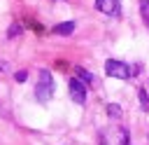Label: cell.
<instances>
[{"label": "cell", "instance_id": "obj_10", "mask_svg": "<svg viewBox=\"0 0 149 145\" xmlns=\"http://www.w3.org/2000/svg\"><path fill=\"white\" fill-rule=\"evenodd\" d=\"M19 33H21V26H12V28L7 30V35H9V37H16Z\"/></svg>", "mask_w": 149, "mask_h": 145}, {"label": "cell", "instance_id": "obj_2", "mask_svg": "<svg viewBox=\"0 0 149 145\" xmlns=\"http://www.w3.org/2000/svg\"><path fill=\"white\" fill-rule=\"evenodd\" d=\"M105 72L109 77H116V80H128L133 75V68H128V63L123 61H116V58H109L105 63Z\"/></svg>", "mask_w": 149, "mask_h": 145}, {"label": "cell", "instance_id": "obj_13", "mask_svg": "<svg viewBox=\"0 0 149 145\" xmlns=\"http://www.w3.org/2000/svg\"><path fill=\"white\" fill-rule=\"evenodd\" d=\"M0 70H5V63H2V61H0Z\"/></svg>", "mask_w": 149, "mask_h": 145}, {"label": "cell", "instance_id": "obj_12", "mask_svg": "<svg viewBox=\"0 0 149 145\" xmlns=\"http://www.w3.org/2000/svg\"><path fill=\"white\" fill-rule=\"evenodd\" d=\"M121 145H130V143H128V136H126V131H123V138H121Z\"/></svg>", "mask_w": 149, "mask_h": 145}, {"label": "cell", "instance_id": "obj_3", "mask_svg": "<svg viewBox=\"0 0 149 145\" xmlns=\"http://www.w3.org/2000/svg\"><path fill=\"white\" fill-rule=\"evenodd\" d=\"M70 96H72V101L79 103V105L86 103V87H84L81 80H77V77L70 80Z\"/></svg>", "mask_w": 149, "mask_h": 145}, {"label": "cell", "instance_id": "obj_5", "mask_svg": "<svg viewBox=\"0 0 149 145\" xmlns=\"http://www.w3.org/2000/svg\"><path fill=\"white\" fill-rule=\"evenodd\" d=\"M72 30H74V21H65V23H58V26L54 28L56 35H70Z\"/></svg>", "mask_w": 149, "mask_h": 145}, {"label": "cell", "instance_id": "obj_9", "mask_svg": "<svg viewBox=\"0 0 149 145\" xmlns=\"http://www.w3.org/2000/svg\"><path fill=\"white\" fill-rule=\"evenodd\" d=\"M107 112H109V117H114V119L121 117V108H119V105H107Z\"/></svg>", "mask_w": 149, "mask_h": 145}, {"label": "cell", "instance_id": "obj_11", "mask_svg": "<svg viewBox=\"0 0 149 145\" xmlns=\"http://www.w3.org/2000/svg\"><path fill=\"white\" fill-rule=\"evenodd\" d=\"M26 77H28L26 70H19V72H16V82H26Z\"/></svg>", "mask_w": 149, "mask_h": 145}, {"label": "cell", "instance_id": "obj_8", "mask_svg": "<svg viewBox=\"0 0 149 145\" xmlns=\"http://www.w3.org/2000/svg\"><path fill=\"white\" fill-rule=\"evenodd\" d=\"M137 98H140V105H142V110H149V98H147V94L140 89L137 91Z\"/></svg>", "mask_w": 149, "mask_h": 145}, {"label": "cell", "instance_id": "obj_1", "mask_svg": "<svg viewBox=\"0 0 149 145\" xmlns=\"http://www.w3.org/2000/svg\"><path fill=\"white\" fill-rule=\"evenodd\" d=\"M35 96H37L40 103H47V101L54 96V77H51V72L40 70V80H37V87H35Z\"/></svg>", "mask_w": 149, "mask_h": 145}, {"label": "cell", "instance_id": "obj_7", "mask_svg": "<svg viewBox=\"0 0 149 145\" xmlns=\"http://www.w3.org/2000/svg\"><path fill=\"white\" fill-rule=\"evenodd\" d=\"M140 14H142L144 23L149 26V0H142V2H140Z\"/></svg>", "mask_w": 149, "mask_h": 145}, {"label": "cell", "instance_id": "obj_6", "mask_svg": "<svg viewBox=\"0 0 149 145\" xmlns=\"http://www.w3.org/2000/svg\"><path fill=\"white\" fill-rule=\"evenodd\" d=\"M77 80H81L84 84H93V75L88 70H84V68H77Z\"/></svg>", "mask_w": 149, "mask_h": 145}, {"label": "cell", "instance_id": "obj_4", "mask_svg": "<svg viewBox=\"0 0 149 145\" xmlns=\"http://www.w3.org/2000/svg\"><path fill=\"white\" fill-rule=\"evenodd\" d=\"M95 9L109 16H119L121 14V0H95Z\"/></svg>", "mask_w": 149, "mask_h": 145}]
</instances>
